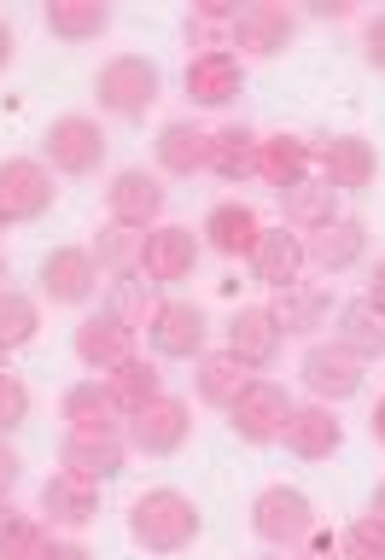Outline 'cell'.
<instances>
[{"mask_svg":"<svg viewBox=\"0 0 385 560\" xmlns=\"http://www.w3.org/2000/svg\"><path fill=\"white\" fill-rule=\"evenodd\" d=\"M199 508H192V497H182V490H147L135 508H129V537L140 542L147 555H182L192 549V537H199Z\"/></svg>","mask_w":385,"mask_h":560,"instance_id":"obj_1","label":"cell"},{"mask_svg":"<svg viewBox=\"0 0 385 560\" xmlns=\"http://www.w3.org/2000/svg\"><path fill=\"white\" fill-rule=\"evenodd\" d=\"M158 88H164V77H158L152 59H140V52H117V59L100 65L94 100H100V112L135 122V117H147L152 105H158Z\"/></svg>","mask_w":385,"mask_h":560,"instance_id":"obj_2","label":"cell"},{"mask_svg":"<svg viewBox=\"0 0 385 560\" xmlns=\"http://www.w3.org/2000/svg\"><path fill=\"white\" fill-rule=\"evenodd\" d=\"M59 187L42 158H7L0 164V228H24L35 217H47Z\"/></svg>","mask_w":385,"mask_h":560,"instance_id":"obj_3","label":"cell"},{"mask_svg":"<svg viewBox=\"0 0 385 560\" xmlns=\"http://www.w3.org/2000/svg\"><path fill=\"white\" fill-rule=\"evenodd\" d=\"M252 532L269 542V549H292V542H304V537L315 532V502H310L298 485L257 490V502H252Z\"/></svg>","mask_w":385,"mask_h":560,"instance_id":"obj_4","label":"cell"},{"mask_svg":"<svg viewBox=\"0 0 385 560\" xmlns=\"http://www.w3.org/2000/svg\"><path fill=\"white\" fill-rule=\"evenodd\" d=\"M298 402L287 397V385H275V380H252L240 392V402L228 409V427H234L240 444H280V432H287V420H292Z\"/></svg>","mask_w":385,"mask_h":560,"instance_id":"obj_5","label":"cell"},{"mask_svg":"<svg viewBox=\"0 0 385 560\" xmlns=\"http://www.w3.org/2000/svg\"><path fill=\"white\" fill-rule=\"evenodd\" d=\"M105 147H112V140H105V129L94 117H59L47 129V140H42V152H47V170L52 175H94L100 164H105Z\"/></svg>","mask_w":385,"mask_h":560,"instance_id":"obj_6","label":"cell"},{"mask_svg":"<svg viewBox=\"0 0 385 560\" xmlns=\"http://www.w3.org/2000/svg\"><path fill=\"white\" fill-rule=\"evenodd\" d=\"M298 35V18L287 7H275V0H252V7H240L234 30H228V47H240V59H275V52H287Z\"/></svg>","mask_w":385,"mask_h":560,"instance_id":"obj_7","label":"cell"},{"mask_svg":"<svg viewBox=\"0 0 385 560\" xmlns=\"http://www.w3.org/2000/svg\"><path fill=\"white\" fill-rule=\"evenodd\" d=\"M94 292H100V262H94L88 245H52V252L42 257V298L47 304L77 310Z\"/></svg>","mask_w":385,"mask_h":560,"instance_id":"obj_8","label":"cell"},{"mask_svg":"<svg viewBox=\"0 0 385 560\" xmlns=\"http://www.w3.org/2000/svg\"><path fill=\"white\" fill-rule=\"evenodd\" d=\"M147 339H152V357H164V362H199L205 357V310L187 304V298H164L158 315L147 322Z\"/></svg>","mask_w":385,"mask_h":560,"instance_id":"obj_9","label":"cell"},{"mask_svg":"<svg viewBox=\"0 0 385 560\" xmlns=\"http://www.w3.org/2000/svg\"><path fill=\"white\" fill-rule=\"evenodd\" d=\"M122 432H129V450H140V455H175L192 432V409L182 397H152L147 409L129 415Z\"/></svg>","mask_w":385,"mask_h":560,"instance_id":"obj_10","label":"cell"},{"mask_svg":"<svg viewBox=\"0 0 385 560\" xmlns=\"http://www.w3.org/2000/svg\"><path fill=\"white\" fill-rule=\"evenodd\" d=\"M362 357H350V350L345 345H310L304 350V362H298V374H304V385H310V392H315V402H327V409H332V402H345V397H357L362 392Z\"/></svg>","mask_w":385,"mask_h":560,"instance_id":"obj_11","label":"cell"},{"mask_svg":"<svg viewBox=\"0 0 385 560\" xmlns=\"http://www.w3.org/2000/svg\"><path fill=\"white\" fill-rule=\"evenodd\" d=\"M70 350H77V362H82V368H94V374H112L117 362H129V357H135V327H129V322H117L112 310L82 315L77 332H70Z\"/></svg>","mask_w":385,"mask_h":560,"instance_id":"obj_12","label":"cell"},{"mask_svg":"<svg viewBox=\"0 0 385 560\" xmlns=\"http://www.w3.org/2000/svg\"><path fill=\"white\" fill-rule=\"evenodd\" d=\"M315 164H322V182L332 192H362V187H374V175H380V152L368 147L362 135H332L315 147Z\"/></svg>","mask_w":385,"mask_h":560,"instance_id":"obj_13","label":"cell"},{"mask_svg":"<svg viewBox=\"0 0 385 560\" xmlns=\"http://www.w3.org/2000/svg\"><path fill=\"white\" fill-rule=\"evenodd\" d=\"M310 269V257H304V234H292L287 222L280 228H262V240H257V252H252V275H257V287H269V292H292L298 280H304Z\"/></svg>","mask_w":385,"mask_h":560,"instance_id":"obj_14","label":"cell"},{"mask_svg":"<svg viewBox=\"0 0 385 560\" xmlns=\"http://www.w3.org/2000/svg\"><path fill=\"white\" fill-rule=\"evenodd\" d=\"M59 409H65V427H70V438H122V427H129V415L117 409V397L105 392L100 380L70 385Z\"/></svg>","mask_w":385,"mask_h":560,"instance_id":"obj_15","label":"cell"},{"mask_svg":"<svg viewBox=\"0 0 385 560\" xmlns=\"http://www.w3.org/2000/svg\"><path fill=\"white\" fill-rule=\"evenodd\" d=\"M164 199L170 192L158 187V175H147V170H117L112 187H105V210H112V222H122V228H158Z\"/></svg>","mask_w":385,"mask_h":560,"instance_id":"obj_16","label":"cell"},{"mask_svg":"<svg viewBox=\"0 0 385 560\" xmlns=\"http://www.w3.org/2000/svg\"><path fill=\"white\" fill-rule=\"evenodd\" d=\"M187 100L205 105V112H222V105L240 100L245 88V65L240 52H199V59H187Z\"/></svg>","mask_w":385,"mask_h":560,"instance_id":"obj_17","label":"cell"},{"mask_svg":"<svg viewBox=\"0 0 385 560\" xmlns=\"http://www.w3.org/2000/svg\"><path fill=\"white\" fill-rule=\"evenodd\" d=\"M280 322H275V310L269 304H245V310H234V322H228V350L252 368V374H262V368H275V357H280Z\"/></svg>","mask_w":385,"mask_h":560,"instance_id":"obj_18","label":"cell"},{"mask_svg":"<svg viewBox=\"0 0 385 560\" xmlns=\"http://www.w3.org/2000/svg\"><path fill=\"white\" fill-rule=\"evenodd\" d=\"M199 234L182 222H158L147 234V275L158 280V287H175V280H187L192 269H199Z\"/></svg>","mask_w":385,"mask_h":560,"instance_id":"obj_19","label":"cell"},{"mask_svg":"<svg viewBox=\"0 0 385 560\" xmlns=\"http://www.w3.org/2000/svg\"><path fill=\"white\" fill-rule=\"evenodd\" d=\"M368 252V222L362 217H332L322 234H310L304 240V257H310V269H322V275H345V269H357Z\"/></svg>","mask_w":385,"mask_h":560,"instance_id":"obj_20","label":"cell"},{"mask_svg":"<svg viewBox=\"0 0 385 560\" xmlns=\"http://www.w3.org/2000/svg\"><path fill=\"white\" fill-rule=\"evenodd\" d=\"M280 444H287L298 462H327V455L345 444V427L332 420L327 402H304V409H292L287 432H280Z\"/></svg>","mask_w":385,"mask_h":560,"instance_id":"obj_21","label":"cell"},{"mask_svg":"<svg viewBox=\"0 0 385 560\" xmlns=\"http://www.w3.org/2000/svg\"><path fill=\"white\" fill-rule=\"evenodd\" d=\"M199 234H205L210 252H222V257H252V252H257V240H262V222H257V210H252V205L222 199V205H210V217H205Z\"/></svg>","mask_w":385,"mask_h":560,"instance_id":"obj_22","label":"cell"},{"mask_svg":"<svg viewBox=\"0 0 385 560\" xmlns=\"http://www.w3.org/2000/svg\"><path fill=\"white\" fill-rule=\"evenodd\" d=\"M257 175L275 192L310 182V175H315V147L304 135H269V140H262V152H257Z\"/></svg>","mask_w":385,"mask_h":560,"instance_id":"obj_23","label":"cell"},{"mask_svg":"<svg viewBox=\"0 0 385 560\" xmlns=\"http://www.w3.org/2000/svg\"><path fill=\"white\" fill-rule=\"evenodd\" d=\"M152 152H158V170H164V175H199L210 164V135L199 129V122L175 117V122L158 129Z\"/></svg>","mask_w":385,"mask_h":560,"instance_id":"obj_24","label":"cell"},{"mask_svg":"<svg viewBox=\"0 0 385 560\" xmlns=\"http://www.w3.org/2000/svg\"><path fill=\"white\" fill-rule=\"evenodd\" d=\"M42 514L52 525L82 532V525L100 520V485H82V479H70V472H52V479L42 485Z\"/></svg>","mask_w":385,"mask_h":560,"instance_id":"obj_25","label":"cell"},{"mask_svg":"<svg viewBox=\"0 0 385 560\" xmlns=\"http://www.w3.org/2000/svg\"><path fill=\"white\" fill-rule=\"evenodd\" d=\"M59 467L82 485H112L122 472V438H65Z\"/></svg>","mask_w":385,"mask_h":560,"instance_id":"obj_26","label":"cell"},{"mask_svg":"<svg viewBox=\"0 0 385 560\" xmlns=\"http://www.w3.org/2000/svg\"><path fill=\"white\" fill-rule=\"evenodd\" d=\"M332 345H345L350 357H362V362H380V357H385V310H374L368 298H350V304H339Z\"/></svg>","mask_w":385,"mask_h":560,"instance_id":"obj_27","label":"cell"},{"mask_svg":"<svg viewBox=\"0 0 385 560\" xmlns=\"http://www.w3.org/2000/svg\"><path fill=\"white\" fill-rule=\"evenodd\" d=\"M280 210H287V228L292 234H322V228L339 217V192H332L322 175H310V182H298V187H287L280 192Z\"/></svg>","mask_w":385,"mask_h":560,"instance_id":"obj_28","label":"cell"},{"mask_svg":"<svg viewBox=\"0 0 385 560\" xmlns=\"http://www.w3.org/2000/svg\"><path fill=\"white\" fill-rule=\"evenodd\" d=\"M257 152H262V135H252V129H240V122H228V129H217L210 135V175L217 182H252L257 175Z\"/></svg>","mask_w":385,"mask_h":560,"instance_id":"obj_29","label":"cell"},{"mask_svg":"<svg viewBox=\"0 0 385 560\" xmlns=\"http://www.w3.org/2000/svg\"><path fill=\"white\" fill-rule=\"evenodd\" d=\"M42 18H47V30L70 47L100 42V35L112 30V7H105V0H47Z\"/></svg>","mask_w":385,"mask_h":560,"instance_id":"obj_30","label":"cell"},{"mask_svg":"<svg viewBox=\"0 0 385 560\" xmlns=\"http://www.w3.org/2000/svg\"><path fill=\"white\" fill-rule=\"evenodd\" d=\"M257 374L245 368L234 350H217V357H199V374H192V385H199V402H210V409H234L240 392L252 385Z\"/></svg>","mask_w":385,"mask_h":560,"instance_id":"obj_31","label":"cell"},{"mask_svg":"<svg viewBox=\"0 0 385 560\" xmlns=\"http://www.w3.org/2000/svg\"><path fill=\"white\" fill-rule=\"evenodd\" d=\"M94 262L112 280L122 275H140L147 269V228H122V222H105L100 240H94Z\"/></svg>","mask_w":385,"mask_h":560,"instance_id":"obj_32","label":"cell"},{"mask_svg":"<svg viewBox=\"0 0 385 560\" xmlns=\"http://www.w3.org/2000/svg\"><path fill=\"white\" fill-rule=\"evenodd\" d=\"M105 392L117 397L122 415H135V409H147L152 397H164V374H158V362L129 357V362H117L112 374H105Z\"/></svg>","mask_w":385,"mask_h":560,"instance_id":"obj_33","label":"cell"},{"mask_svg":"<svg viewBox=\"0 0 385 560\" xmlns=\"http://www.w3.org/2000/svg\"><path fill=\"white\" fill-rule=\"evenodd\" d=\"M269 310H275L280 332H315V327H327V315H332V292L304 287V280H298V287H292V292H280Z\"/></svg>","mask_w":385,"mask_h":560,"instance_id":"obj_34","label":"cell"},{"mask_svg":"<svg viewBox=\"0 0 385 560\" xmlns=\"http://www.w3.org/2000/svg\"><path fill=\"white\" fill-rule=\"evenodd\" d=\"M158 304H164V298H158V280L147 269L122 275L117 287H112V315H117V322H129V327H147L152 315H158Z\"/></svg>","mask_w":385,"mask_h":560,"instance_id":"obj_35","label":"cell"},{"mask_svg":"<svg viewBox=\"0 0 385 560\" xmlns=\"http://www.w3.org/2000/svg\"><path fill=\"white\" fill-rule=\"evenodd\" d=\"M35 332H42V310H35V298L24 292H0V350H24Z\"/></svg>","mask_w":385,"mask_h":560,"instance_id":"obj_36","label":"cell"},{"mask_svg":"<svg viewBox=\"0 0 385 560\" xmlns=\"http://www.w3.org/2000/svg\"><path fill=\"white\" fill-rule=\"evenodd\" d=\"M52 537L42 520H24V514H7V525H0V560H47Z\"/></svg>","mask_w":385,"mask_h":560,"instance_id":"obj_37","label":"cell"},{"mask_svg":"<svg viewBox=\"0 0 385 560\" xmlns=\"http://www.w3.org/2000/svg\"><path fill=\"white\" fill-rule=\"evenodd\" d=\"M339 555H345V560H385V520H374V514L357 520V525L345 532Z\"/></svg>","mask_w":385,"mask_h":560,"instance_id":"obj_38","label":"cell"},{"mask_svg":"<svg viewBox=\"0 0 385 560\" xmlns=\"http://www.w3.org/2000/svg\"><path fill=\"white\" fill-rule=\"evenodd\" d=\"M24 420H30V385H24V374L0 368V432H18Z\"/></svg>","mask_w":385,"mask_h":560,"instance_id":"obj_39","label":"cell"},{"mask_svg":"<svg viewBox=\"0 0 385 560\" xmlns=\"http://www.w3.org/2000/svg\"><path fill=\"white\" fill-rule=\"evenodd\" d=\"M362 52H368V65H374V70H385V12H380V18H368Z\"/></svg>","mask_w":385,"mask_h":560,"instance_id":"obj_40","label":"cell"},{"mask_svg":"<svg viewBox=\"0 0 385 560\" xmlns=\"http://www.w3.org/2000/svg\"><path fill=\"white\" fill-rule=\"evenodd\" d=\"M12 485H18V455H12L7 444H0V497H7Z\"/></svg>","mask_w":385,"mask_h":560,"instance_id":"obj_41","label":"cell"},{"mask_svg":"<svg viewBox=\"0 0 385 560\" xmlns=\"http://www.w3.org/2000/svg\"><path fill=\"white\" fill-rule=\"evenodd\" d=\"M47 560H94V555H88L82 542H52V549H47Z\"/></svg>","mask_w":385,"mask_h":560,"instance_id":"obj_42","label":"cell"},{"mask_svg":"<svg viewBox=\"0 0 385 560\" xmlns=\"http://www.w3.org/2000/svg\"><path fill=\"white\" fill-rule=\"evenodd\" d=\"M12 52H18V35H12V24H7V18H0V70L12 65Z\"/></svg>","mask_w":385,"mask_h":560,"instance_id":"obj_43","label":"cell"},{"mask_svg":"<svg viewBox=\"0 0 385 560\" xmlns=\"http://www.w3.org/2000/svg\"><path fill=\"white\" fill-rule=\"evenodd\" d=\"M368 304H374V310H385V262L374 269V280H368Z\"/></svg>","mask_w":385,"mask_h":560,"instance_id":"obj_44","label":"cell"},{"mask_svg":"<svg viewBox=\"0 0 385 560\" xmlns=\"http://www.w3.org/2000/svg\"><path fill=\"white\" fill-rule=\"evenodd\" d=\"M368 432H374V438H380V444H385V397L374 402V415H368Z\"/></svg>","mask_w":385,"mask_h":560,"instance_id":"obj_45","label":"cell"},{"mask_svg":"<svg viewBox=\"0 0 385 560\" xmlns=\"http://www.w3.org/2000/svg\"><path fill=\"white\" fill-rule=\"evenodd\" d=\"M298 560H345V555L332 549V542H315V549H304V555H298Z\"/></svg>","mask_w":385,"mask_h":560,"instance_id":"obj_46","label":"cell"},{"mask_svg":"<svg viewBox=\"0 0 385 560\" xmlns=\"http://www.w3.org/2000/svg\"><path fill=\"white\" fill-rule=\"evenodd\" d=\"M374 520H385V479L374 485Z\"/></svg>","mask_w":385,"mask_h":560,"instance_id":"obj_47","label":"cell"},{"mask_svg":"<svg viewBox=\"0 0 385 560\" xmlns=\"http://www.w3.org/2000/svg\"><path fill=\"white\" fill-rule=\"evenodd\" d=\"M0 292H7V257H0Z\"/></svg>","mask_w":385,"mask_h":560,"instance_id":"obj_48","label":"cell"},{"mask_svg":"<svg viewBox=\"0 0 385 560\" xmlns=\"http://www.w3.org/2000/svg\"><path fill=\"white\" fill-rule=\"evenodd\" d=\"M7 514H12V508H7V497H0V525H7Z\"/></svg>","mask_w":385,"mask_h":560,"instance_id":"obj_49","label":"cell"},{"mask_svg":"<svg viewBox=\"0 0 385 560\" xmlns=\"http://www.w3.org/2000/svg\"><path fill=\"white\" fill-rule=\"evenodd\" d=\"M0 368H7V350H0Z\"/></svg>","mask_w":385,"mask_h":560,"instance_id":"obj_50","label":"cell"},{"mask_svg":"<svg viewBox=\"0 0 385 560\" xmlns=\"http://www.w3.org/2000/svg\"><path fill=\"white\" fill-rule=\"evenodd\" d=\"M262 560H280V555H262Z\"/></svg>","mask_w":385,"mask_h":560,"instance_id":"obj_51","label":"cell"}]
</instances>
